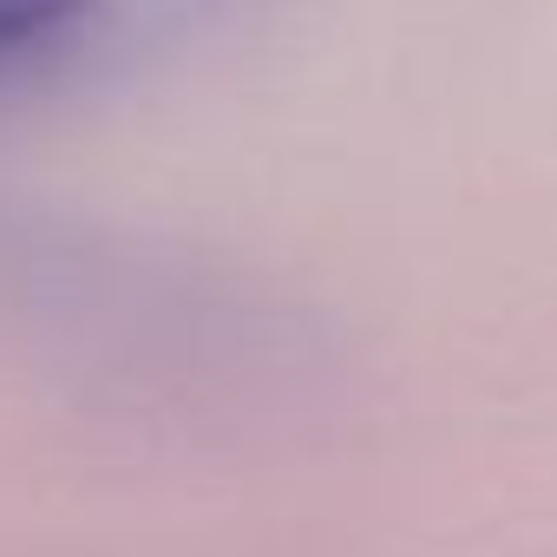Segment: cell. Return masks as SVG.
I'll list each match as a JSON object with an SVG mask.
<instances>
[{"instance_id":"obj_1","label":"cell","mask_w":557,"mask_h":557,"mask_svg":"<svg viewBox=\"0 0 557 557\" xmlns=\"http://www.w3.org/2000/svg\"><path fill=\"white\" fill-rule=\"evenodd\" d=\"M73 14H86V0H0V47L40 40L53 27H66Z\"/></svg>"}]
</instances>
